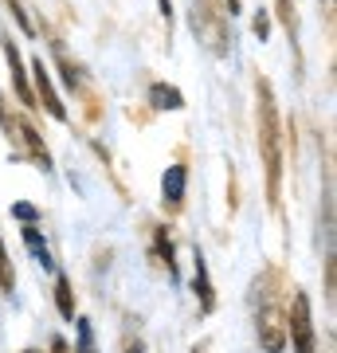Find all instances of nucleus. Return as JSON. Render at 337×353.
Here are the masks:
<instances>
[{
    "mask_svg": "<svg viewBox=\"0 0 337 353\" xmlns=\"http://www.w3.org/2000/svg\"><path fill=\"white\" fill-rule=\"evenodd\" d=\"M0 283L12 287V267H8V255H4V243H0Z\"/></svg>",
    "mask_w": 337,
    "mask_h": 353,
    "instance_id": "11",
    "label": "nucleus"
},
{
    "mask_svg": "<svg viewBox=\"0 0 337 353\" xmlns=\"http://www.w3.org/2000/svg\"><path fill=\"white\" fill-rule=\"evenodd\" d=\"M130 353H145V350H141V345H134V350H130Z\"/></svg>",
    "mask_w": 337,
    "mask_h": 353,
    "instance_id": "16",
    "label": "nucleus"
},
{
    "mask_svg": "<svg viewBox=\"0 0 337 353\" xmlns=\"http://www.w3.org/2000/svg\"><path fill=\"white\" fill-rule=\"evenodd\" d=\"M16 216H20V220H32L36 212H32V204H16Z\"/></svg>",
    "mask_w": 337,
    "mask_h": 353,
    "instance_id": "14",
    "label": "nucleus"
},
{
    "mask_svg": "<svg viewBox=\"0 0 337 353\" xmlns=\"http://www.w3.org/2000/svg\"><path fill=\"white\" fill-rule=\"evenodd\" d=\"M79 350L90 353V322H79Z\"/></svg>",
    "mask_w": 337,
    "mask_h": 353,
    "instance_id": "12",
    "label": "nucleus"
},
{
    "mask_svg": "<svg viewBox=\"0 0 337 353\" xmlns=\"http://www.w3.org/2000/svg\"><path fill=\"white\" fill-rule=\"evenodd\" d=\"M196 353H200V350H196Z\"/></svg>",
    "mask_w": 337,
    "mask_h": 353,
    "instance_id": "18",
    "label": "nucleus"
},
{
    "mask_svg": "<svg viewBox=\"0 0 337 353\" xmlns=\"http://www.w3.org/2000/svg\"><path fill=\"white\" fill-rule=\"evenodd\" d=\"M4 55H8V67H12V83H16V94L32 106V87H28V75H24V63H20V51L16 43H4Z\"/></svg>",
    "mask_w": 337,
    "mask_h": 353,
    "instance_id": "5",
    "label": "nucleus"
},
{
    "mask_svg": "<svg viewBox=\"0 0 337 353\" xmlns=\"http://www.w3.org/2000/svg\"><path fill=\"white\" fill-rule=\"evenodd\" d=\"M150 102L157 106V110H181V106H185L181 90H176V87H165V83H157V87L150 90Z\"/></svg>",
    "mask_w": 337,
    "mask_h": 353,
    "instance_id": "7",
    "label": "nucleus"
},
{
    "mask_svg": "<svg viewBox=\"0 0 337 353\" xmlns=\"http://www.w3.org/2000/svg\"><path fill=\"white\" fill-rule=\"evenodd\" d=\"M290 334H294V353H314V322H310V299L306 294H294Z\"/></svg>",
    "mask_w": 337,
    "mask_h": 353,
    "instance_id": "2",
    "label": "nucleus"
},
{
    "mask_svg": "<svg viewBox=\"0 0 337 353\" xmlns=\"http://www.w3.org/2000/svg\"><path fill=\"white\" fill-rule=\"evenodd\" d=\"M259 338H263V350H267V353H278V350H283V322H278L275 310H263V318H259Z\"/></svg>",
    "mask_w": 337,
    "mask_h": 353,
    "instance_id": "4",
    "label": "nucleus"
},
{
    "mask_svg": "<svg viewBox=\"0 0 337 353\" xmlns=\"http://www.w3.org/2000/svg\"><path fill=\"white\" fill-rule=\"evenodd\" d=\"M28 353H32V350H28Z\"/></svg>",
    "mask_w": 337,
    "mask_h": 353,
    "instance_id": "17",
    "label": "nucleus"
},
{
    "mask_svg": "<svg viewBox=\"0 0 337 353\" xmlns=\"http://www.w3.org/2000/svg\"><path fill=\"white\" fill-rule=\"evenodd\" d=\"M259 145L267 165V196L278 204V176H283V138H278V110L271 99V87L259 79Z\"/></svg>",
    "mask_w": 337,
    "mask_h": 353,
    "instance_id": "1",
    "label": "nucleus"
},
{
    "mask_svg": "<svg viewBox=\"0 0 337 353\" xmlns=\"http://www.w3.org/2000/svg\"><path fill=\"white\" fill-rule=\"evenodd\" d=\"M32 75H36V87H39V94H43V106L51 110V118H67L59 94H55V87H51V79H48V67L39 63V59H36V67H32Z\"/></svg>",
    "mask_w": 337,
    "mask_h": 353,
    "instance_id": "3",
    "label": "nucleus"
},
{
    "mask_svg": "<svg viewBox=\"0 0 337 353\" xmlns=\"http://www.w3.org/2000/svg\"><path fill=\"white\" fill-rule=\"evenodd\" d=\"M185 165H173V169H165V201L169 204H181L185 201Z\"/></svg>",
    "mask_w": 337,
    "mask_h": 353,
    "instance_id": "6",
    "label": "nucleus"
},
{
    "mask_svg": "<svg viewBox=\"0 0 337 353\" xmlns=\"http://www.w3.org/2000/svg\"><path fill=\"white\" fill-rule=\"evenodd\" d=\"M161 12H165V20H169V12H173V8H169V0H161Z\"/></svg>",
    "mask_w": 337,
    "mask_h": 353,
    "instance_id": "15",
    "label": "nucleus"
},
{
    "mask_svg": "<svg viewBox=\"0 0 337 353\" xmlns=\"http://www.w3.org/2000/svg\"><path fill=\"white\" fill-rule=\"evenodd\" d=\"M55 299H59V314H63V318L75 314V299H71V283H67V279H59V287H55Z\"/></svg>",
    "mask_w": 337,
    "mask_h": 353,
    "instance_id": "10",
    "label": "nucleus"
},
{
    "mask_svg": "<svg viewBox=\"0 0 337 353\" xmlns=\"http://www.w3.org/2000/svg\"><path fill=\"white\" fill-rule=\"evenodd\" d=\"M8 8L16 12V20H20V28H24V32H32V24H28V16L20 12V4H16V0H8Z\"/></svg>",
    "mask_w": 337,
    "mask_h": 353,
    "instance_id": "13",
    "label": "nucleus"
},
{
    "mask_svg": "<svg viewBox=\"0 0 337 353\" xmlns=\"http://www.w3.org/2000/svg\"><path fill=\"white\" fill-rule=\"evenodd\" d=\"M24 240H28V248H32V252L39 255V267H48V271H51V267H55V263H51L48 248H43V236H39L36 228H24Z\"/></svg>",
    "mask_w": 337,
    "mask_h": 353,
    "instance_id": "9",
    "label": "nucleus"
},
{
    "mask_svg": "<svg viewBox=\"0 0 337 353\" xmlns=\"http://www.w3.org/2000/svg\"><path fill=\"white\" fill-rule=\"evenodd\" d=\"M192 263H196V294H200V306H204V310H212V283H208V267H204V255L196 252V259H192Z\"/></svg>",
    "mask_w": 337,
    "mask_h": 353,
    "instance_id": "8",
    "label": "nucleus"
}]
</instances>
